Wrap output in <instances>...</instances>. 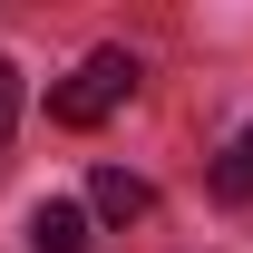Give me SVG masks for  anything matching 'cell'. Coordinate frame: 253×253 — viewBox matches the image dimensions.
<instances>
[{"mask_svg": "<svg viewBox=\"0 0 253 253\" xmlns=\"http://www.w3.org/2000/svg\"><path fill=\"white\" fill-rule=\"evenodd\" d=\"M10 126H20V78H10V59H0V146H10Z\"/></svg>", "mask_w": 253, "mask_h": 253, "instance_id": "5b68a950", "label": "cell"}, {"mask_svg": "<svg viewBox=\"0 0 253 253\" xmlns=\"http://www.w3.org/2000/svg\"><path fill=\"white\" fill-rule=\"evenodd\" d=\"M136 78H146V68L126 59V49H88V59L49 88V117H59V126H107L126 97H136Z\"/></svg>", "mask_w": 253, "mask_h": 253, "instance_id": "6da1fadb", "label": "cell"}, {"mask_svg": "<svg viewBox=\"0 0 253 253\" xmlns=\"http://www.w3.org/2000/svg\"><path fill=\"white\" fill-rule=\"evenodd\" d=\"M88 205H97L107 224H146V214H156V185L126 175V166H97V175H88Z\"/></svg>", "mask_w": 253, "mask_h": 253, "instance_id": "7a4b0ae2", "label": "cell"}, {"mask_svg": "<svg viewBox=\"0 0 253 253\" xmlns=\"http://www.w3.org/2000/svg\"><path fill=\"white\" fill-rule=\"evenodd\" d=\"M214 195H224V205H253V126L234 136V146H224V166H214Z\"/></svg>", "mask_w": 253, "mask_h": 253, "instance_id": "277c9868", "label": "cell"}, {"mask_svg": "<svg viewBox=\"0 0 253 253\" xmlns=\"http://www.w3.org/2000/svg\"><path fill=\"white\" fill-rule=\"evenodd\" d=\"M30 253H88V214L78 205H39L30 214Z\"/></svg>", "mask_w": 253, "mask_h": 253, "instance_id": "3957f363", "label": "cell"}]
</instances>
